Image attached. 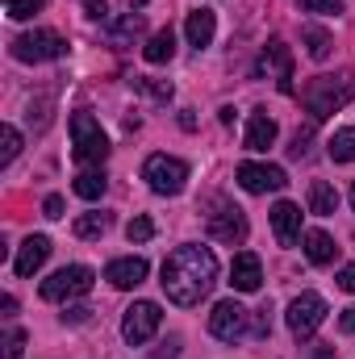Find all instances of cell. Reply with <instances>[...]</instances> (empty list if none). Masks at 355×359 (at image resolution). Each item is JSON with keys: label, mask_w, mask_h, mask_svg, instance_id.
I'll use <instances>...</instances> for the list:
<instances>
[{"label": "cell", "mask_w": 355, "mask_h": 359, "mask_svg": "<svg viewBox=\"0 0 355 359\" xmlns=\"http://www.w3.org/2000/svg\"><path fill=\"white\" fill-rule=\"evenodd\" d=\"M163 292H168V301L180 305V309H192V305H201L205 297H209V288L217 284V255L209 251V247H196V243H188V247H176L168 259H163Z\"/></svg>", "instance_id": "cell-1"}, {"label": "cell", "mask_w": 355, "mask_h": 359, "mask_svg": "<svg viewBox=\"0 0 355 359\" xmlns=\"http://www.w3.org/2000/svg\"><path fill=\"white\" fill-rule=\"evenodd\" d=\"M301 100H305L309 117L322 121V117L339 113L347 100H355V76L351 72H339V76H314V80L301 88Z\"/></svg>", "instance_id": "cell-2"}, {"label": "cell", "mask_w": 355, "mask_h": 359, "mask_svg": "<svg viewBox=\"0 0 355 359\" xmlns=\"http://www.w3.org/2000/svg\"><path fill=\"white\" fill-rule=\"evenodd\" d=\"M105 155H109V138H105L100 121L88 109H76L72 113V159L76 163H105Z\"/></svg>", "instance_id": "cell-3"}, {"label": "cell", "mask_w": 355, "mask_h": 359, "mask_svg": "<svg viewBox=\"0 0 355 359\" xmlns=\"http://www.w3.org/2000/svg\"><path fill=\"white\" fill-rule=\"evenodd\" d=\"M142 180L151 184V192L159 196H180L184 184H188V163L176 159V155H151L142 163Z\"/></svg>", "instance_id": "cell-4"}, {"label": "cell", "mask_w": 355, "mask_h": 359, "mask_svg": "<svg viewBox=\"0 0 355 359\" xmlns=\"http://www.w3.org/2000/svg\"><path fill=\"white\" fill-rule=\"evenodd\" d=\"M63 55H67V42L55 29H34V34L13 38V59H21V63H51Z\"/></svg>", "instance_id": "cell-5"}, {"label": "cell", "mask_w": 355, "mask_h": 359, "mask_svg": "<svg viewBox=\"0 0 355 359\" xmlns=\"http://www.w3.org/2000/svg\"><path fill=\"white\" fill-rule=\"evenodd\" d=\"M159 322H163V309H159L155 301H134V305L126 309V322H121V339H126L130 347H142V343H151V339H155Z\"/></svg>", "instance_id": "cell-6"}, {"label": "cell", "mask_w": 355, "mask_h": 359, "mask_svg": "<svg viewBox=\"0 0 355 359\" xmlns=\"http://www.w3.org/2000/svg\"><path fill=\"white\" fill-rule=\"evenodd\" d=\"M92 288V268L84 264H72V268H59L51 280H42V301H72V297H84Z\"/></svg>", "instance_id": "cell-7"}, {"label": "cell", "mask_w": 355, "mask_h": 359, "mask_svg": "<svg viewBox=\"0 0 355 359\" xmlns=\"http://www.w3.org/2000/svg\"><path fill=\"white\" fill-rule=\"evenodd\" d=\"M326 301L318 297V292H301L293 305H288V313H284V322H288V330L297 334V339H309L322 322H326Z\"/></svg>", "instance_id": "cell-8"}, {"label": "cell", "mask_w": 355, "mask_h": 359, "mask_svg": "<svg viewBox=\"0 0 355 359\" xmlns=\"http://www.w3.org/2000/svg\"><path fill=\"white\" fill-rule=\"evenodd\" d=\"M255 72L260 76H276V88L284 92V96H293V50L284 46V38H272L267 42L260 63H255Z\"/></svg>", "instance_id": "cell-9"}, {"label": "cell", "mask_w": 355, "mask_h": 359, "mask_svg": "<svg viewBox=\"0 0 355 359\" xmlns=\"http://www.w3.org/2000/svg\"><path fill=\"white\" fill-rule=\"evenodd\" d=\"M209 334L222 339V343H234L247 334V309L239 301H217L213 313H209Z\"/></svg>", "instance_id": "cell-10"}, {"label": "cell", "mask_w": 355, "mask_h": 359, "mask_svg": "<svg viewBox=\"0 0 355 359\" xmlns=\"http://www.w3.org/2000/svg\"><path fill=\"white\" fill-rule=\"evenodd\" d=\"M284 184H288V176H284V168H276V163H243V168H239V188L251 192V196L280 192Z\"/></svg>", "instance_id": "cell-11"}, {"label": "cell", "mask_w": 355, "mask_h": 359, "mask_svg": "<svg viewBox=\"0 0 355 359\" xmlns=\"http://www.w3.org/2000/svg\"><path fill=\"white\" fill-rule=\"evenodd\" d=\"M209 234H213L217 243H230V247L243 243V238H247V217H243V209L217 201V213H209Z\"/></svg>", "instance_id": "cell-12"}, {"label": "cell", "mask_w": 355, "mask_h": 359, "mask_svg": "<svg viewBox=\"0 0 355 359\" xmlns=\"http://www.w3.org/2000/svg\"><path fill=\"white\" fill-rule=\"evenodd\" d=\"M230 284H234V292H260L264 268H260V255H255V251H239V255H234V264H230Z\"/></svg>", "instance_id": "cell-13"}, {"label": "cell", "mask_w": 355, "mask_h": 359, "mask_svg": "<svg viewBox=\"0 0 355 359\" xmlns=\"http://www.w3.org/2000/svg\"><path fill=\"white\" fill-rule=\"evenodd\" d=\"M46 255H51V238H46V234H29V238L21 243V251H17V259H13V271H17L21 280H29L34 271L46 264Z\"/></svg>", "instance_id": "cell-14"}, {"label": "cell", "mask_w": 355, "mask_h": 359, "mask_svg": "<svg viewBox=\"0 0 355 359\" xmlns=\"http://www.w3.org/2000/svg\"><path fill=\"white\" fill-rule=\"evenodd\" d=\"M105 280H109L113 288H138V284L147 280V259H142V255H126V259H113V264L105 268Z\"/></svg>", "instance_id": "cell-15"}, {"label": "cell", "mask_w": 355, "mask_h": 359, "mask_svg": "<svg viewBox=\"0 0 355 359\" xmlns=\"http://www.w3.org/2000/svg\"><path fill=\"white\" fill-rule=\"evenodd\" d=\"M272 230H276V243H280V247H293V243L301 238V209H297L293 201H280V205L272 209Z\"/></svg>", "instance_id": "cell-16"}, {"label": "cell", "mask_w": 355, "mask_h": 359, "mask_svg": "<svg viewBox=\"0 0 355 359\" xmlns=\"http://www.w3.org/2000/svg\"><path fill=\"white\" fill-rule=\"evenodd\" d=\"M276 142V121L267 117L264 109H255L251 117H247V138H243V147L247 151H267Z\"/></svg>", "instance_id": "cell-17"}, {"label": "cell", "mask_w": 355, "mask_h": 359, "mask_svg": "<svg viewBox=\"0 0 355 359\" xmlns=\"http://www.w3.org/2000/svg\"><path fill=\"white\" fill-rule=\"evenodd\" d=\"M213 29H217V17H213L209 8H196V13H188V21H184L188 46H196V50H205V46L213 42Z\"/></svg>", "instance_id": "cell-18"}, {"label": "cell", "mask_w": 355, "mask_h": 359, "mask_svg": "<svg viewBox=\"0 0 355 359\" xmlns=\"http://www.w3.org/2000/svg\"><path fill=\"white\" fill-rule=\"evenodd\" d=\"M301 238H305V255H309V264H318V268H326V264H335V255H339V247H335V238H330L326 230H305Z\"/></svg>", "instance_id": "cell-19"}, {"label": "cell", "mask_w": 355, "mask_h": 359, "mask_svg": "<svg viewBox=\"0 0 355 359\" xmlns=\"http://www.w3.org/2000/svg\"><path fill=\"white\" fill-rule=\"evenodd\" d=\"M172 55H176V34L172 29H159V34H151V42L142 46V59L147 63H172Z\"/></svg>", "instance_id": "cell-20"}, {"label": "cell", "mask_w": 355, "mask_h": 359, "mask_svg": "<svg viewBox=\"0 0 355 359\" xmlns=\"http://www.w3.org/2000/svg\"><path fill=\"white\" fill-rule=\"evenodd\" d=\"M335 209H339V192H335L326 180H314V184H309V213L330 217Z\"/></svg>", "instance_id": "cell-21"}, {"label": "cell", "mask_w": 355, "mask_h": 359, "mask_svg": "<svg viewBox=\"0 0 355 359\" xmlns=\"http://www.w3.org/2000/svg\"><path fill=\"white\" fill-rule=\"evenodd\" d=\"M142 25H147V21H142V13H126L121 21H113V25H109V42H113V46H126V42H134V38L142 34Z\"/></svg>", "instance_id": "cell-22"}, {"label": "cell", "mask_w": 355, "mask_h": 359, "mask_svg": "<svg viewBox=\"0 0 355 359\" xmlns=\"http://www.w3.org/2000/svg\"><path fill=\"white\" fill-rule=\"evenodd\" d=\"M301 42H305V50H309V59H330V46H335V38L322 29V25H305L301 29Z\"/></svg>", "instance_id": "cell-23"}, {"label": "cell", "mask_w": 355, "mask_h": 359, "mask_svg": "<svg viewBox=\"0 0 355 359\" xmlns=\"http://www.w3.org/2000/svg\"><path fill=\"white\" fill-rule=\"evenodd\" d=\"M326 151H330V159L335 163H355V130H335V138L326 142Z\"/></svg>", "instance_id": "cell-24"}, {"label": "cell", "mask_w": 355, "mask_h": 359, "mask_svg": "<svg viewBox=\"0 0 355 359\" xmlns=\"http://www.w3.org/2000/svg\"><path fill=\"white\" fill-rule=\"evenodd\" d=\"M105 184H109V180L96 168V172H80L72 188H76V196H84V201H100V196H105Z\"/></svg>", "instance_id": "cell-25"}, {"label": "cell", "mask_w": 355, "mask_h": 359, "mask_svg": "<svg viewBox=\"0 0 355 359\" xmlns=\"http://www.w3.org/2000/svg\"><path fill=\"white\" fill-rule=\"evenodd\" d=\"M130 88L142 92V96H151V100H159V104H168V100H172V84H168V80H155V76H134V80H130Z\"/></svg>", "instance_id": "cell-26"}, {"label": "cell", "mask_w": 355, "mask_h": 359, "mask_svg": "<svg viewBox=\"0 0 355 359\" xmlns=\"http://www.w3.org/2000/svg\"><path fill=\"white\" fill-rule=\"evenodd\" d=\"M72 230H76V238H100L109 230V213H80Z\"/></svg>", "instance_id": "cell-27"}, {"label": "cell", "mask_w": 355, "mask_h": 359, "mask_svg": "<svg viewBox=\"0 0 355 359\" xmlns=\"http://www.w3.org/2000/svg\"><path fill=\"white\" fill-rule=\"evenodd\" d=\"M17 155H21V134H17V126H4L0 130V168H8Z\"/></svg>", "instance_id": "cell-28"}, {"label": "cell", "mask_w": 355, "mask_h": 359, "mask_svg": "<svg viewBox=\"0 0 355 359\" xmlns=\"http://www.w3.org/2000/svg\"><path fill=\"white\" fill-rule=\"evenodd\" d=\"M42 4H46V0H4V13H8L13 21H29Z\"/></svg>", "instance_id": "cell-29"}, {"label": "cell", "mask_w": 355, "mask_h": 359, "mask_svg": "<svg viewBox=\"0 0 355 359\" xmlns=\"http://www.w3.org/2000/svg\"><path fill=\"white\" fill-rule=\"evenodd\" d=\"M151 234H155V222H151V217H134V222L126 226V238H130V243H151Z\"/></svg>", "instance_id": "cell-30"}, {"label": "cell", "mask_w": 355, "mask_h": 359, "mask_svg": "<svg viewBox=\"0 0 355 359\" xmlns=\"http://www.w3.org/2000/svg\"><path fill=\"white\" fill-rule=\"evenodd\" d=\"M309 142H314V130L305 126V130H297V134H293V147H288V155H293V159H305V155H309Z\"/></svg>", "instance_id": "cell-31"}, {"label": "cell", "mask_w": 355, "mask_h": 359, "mask_svg": "<svg viewBox=\"0 0 355 359\" xmlns=\"http://www.w3.org/2000/svg\"><path fill=\"white\" fill-rule=\"evenodd\" d=\"M251 334H255V339H267V334H272V305L255 309V326H251Z\"/></svg>", "instance_id": "cell-32"}, {"label": "cell", "mask_w": 355, "mask_h": 359, "mask_svg": "<svg viewBox=\"0 0 355 359\" xmlns=\"http://www.w3.org/2000/svg\"><path fill=\"white\" fill-rule=\"evenodd\" d=\"M309 13H343L347 8V0H301Z\"/></svg>", "instance_id": "cell-33"}, {"label": "cell", "mask_w": 355, "mask_h": 359, "mask_svg": "<svg viewBox=\"0 0 355 359\" xmlns=\"http://www.w3.org/2000/svg\"><path fill=\"white\" fill-rule=\"evenodd\" d=\"M21 351H25V330H8V339H4V355L17 359Z\"/></svg>", "instance_id": "cell-34"}, {"label": "cell", "mask_w": 355, "mask_h": 359, "mask_svg": "<svg viewBox=\"0 0 355 359\" xmlns=\"http://www.w3.org/2000/svg\"><path fill=\"white\" fill-rule=\"evenodd\" d=\"M88 305H76V309H67V313H63V322H72V326H80V322H88Z\"/></svg>", "instance_id": "cell-35"}, {"label": "cell", "mask_w": 355, "mask_h": 359, "mask_svg": "<svg viewBox=\"0 0 355 359\" xmlns=\"http://www.w3.org/2000/svg\"><path fill=\"white\" fill-rule=\"evenodd\" d=\"M339 288H343V292H355V264L339 271Z\"/></svg>", "instance_id": "cell-36"}, {"label": "cell", "mask_w": 355, "mask_h": 359, "mask_svg": "<svg viewBox=\"0 0 355 359\" xmlns=\"http://www.w3.org/2000/svg\"><path fill=\"white\" fill-rule=\"evenodd\" d=\"M88 17L92 21H105V17H109V4H105V0H88Z\"/></svg>", "instance_id": "cell-37"}, {"label": "cell", "mask_w": 355, "mask_h": 359, "mask_svg": "<svg viewBox=\"0 0 355 359\" xmlns=\"http://www.w3.org/2000/svg\"><path fill=\"white\" fill-rule=\"evenodd\" d=\"M46 217H63V196H46Z\"/></svg>", "instance_id": "cell-38"}, {"label": "cell", "mask_w": 355, "mask_h": 359, "mask_svg": "<svg viewBox=\"0 0 355 359\" xmlns=\"http://www.w3.org/2000/svg\"><path fill=\"white\" fill-rule=\"evenodd\" d=\"M339 326H343L347 334H355V305H351V309H343V318H339Z\"/></svg>", "instance_id": "cell-39"}, {"label": "cell", "mask_w": 355, "mask_h": 359, "mask_svg": "<svg viewBox=\"0 0 355 359\" xmlns=\"http://www.w3.org/2000/svg\"><path fill=\"white\" fill-rule=\"evenodd\" d=\"M176 347H180V339H168V343H163V351H159L155 359H176Z\"/></svg>", "instance_id": "cell-40"}, {"label": "cell", "mask_w": 355, "mask_h": 359, "mask_svg": "<svg viewBox=\"0 0 355 359\" xmlns=\"http://www.w3.org/2000/svg\"><path fill=\"white\" fill-rule=\"evenodd\" d=\"M180 126H184V130H196V117H192V109H184V113H180Z\"/></svg>", "instance_id": "cell-41"}, {"label": "cell", "mask_w": 355, "mask_h": 359, "mask_svg": "<svg viewBox=\"0 0 355 359\" xmlns=\"http://www.w3.org/2000/svg\"><path fill=\"white\" fill-rule=\"evenodd\" d=\"M314 359H339V355H335V347H318V351H314Z\"/></svg>", "instance_id": "cell-42"}, {"label": "cell", "mask_w": 355, "mask_h": 359, "mask_svg": "<svg viewBox=\"0 0 355 359\" xmlns=\"http://www.w3.org/2000/svg\"><path fill=\"white\" fill-rule=\"evenodd\" d=\"M351 209H355V184H351Z\"/></svg>", "instance_id": "cell-43"}]
</instances>
